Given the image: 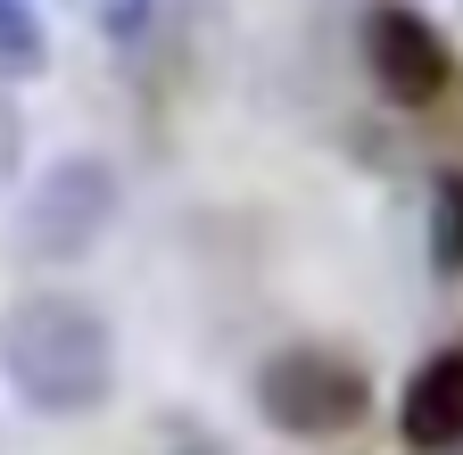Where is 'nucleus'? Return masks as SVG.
Wrapping results in <instances>:
<instances>
[{
	"label": "nucleus",
	"mask_w": 463,
	"mask_h": 455,
	"mask_svg": "<svg viewBox=\"0 0 463 455\" xmlns=\"http://www.w3.org/2000/svg\"><path fill=\"white\" fill-rule=\"evenodd\" d=\"M397 439L414 455H447L463 447V348H439L405 373L397 389Z\"/></svg>",
	"instance_id": "5"
},
{
	"label": "nucleus",
	"mask_w": 463,
	"mask_h": 455,
	"mask_svg": "<svg viewBox=\"0 0 463 455\" xmlns=\"http://www.w3.org/2000/svg\"><path fill=\"white\" fill-rule=\"evenodd\" d=\"M356 50H364V75L381 83V100H397V108H439L455 83V50L414 0H373Z\"/></svg>",
	"instance_id": "4"
},
{
	"label": "nucleus",
	"mask_w": 463,
	"mask_h": 455,
	"mask_svg": "<svg viewBox=\"0 0 463 455\" xmlns=\"http://www.w3.org/2000/svg\"><path fill=\"white\" fill-rule=\"evenodd\" d=\"M42 59H50V42H42L33 0H0V83H25V75H42Z\"/></svg>",
	"instance_id": "7"
},
{
	"label": "nucleus",
	"mask_w": 463,
	"mask_h": 455,
	"mask_svg": "<svg viewBox=\"0 0 463 455\" xmlns=\"http://www.w3.org/2000/svg\"><path fill=\"white\" fill-rule=\"evenodd\" d=\"M430 273L463 281V166H447L430 183Z\"/></svg>",
	"instance_id": "6"
},
{
	"label": "nucleus",
	"mask_w": 463,
	"mask_h": 455,
	"mask_svg": "<svg viewBox=\"0 0 463 455\" xmlns=\"http://www.w3.org/2000/svg\"><path fill=\"white\" fill-rule=\"evenodd\" d=\"M257 414L281 431V439H347L364 414H373V381L364 365H347L339 348H315V339H298V348H273L257 365Z\"/></svg>",
	"instance_id": "2"
},
{
	"label": "nucleus",
	"mask_w": 463,
	"mask_h": 455,
	"mask_svg": "<svg viewBox=\"0 0 463 455\" xmlns=\"http://www.w3.org/2000/svg\"><path fill=\"white\" fill-rule=\"evenodd\" d=\"M0 381L42 422H83L116 397V331L75 290H25L0 307Z\"/></svg>",
	"instance_id": "1"
},
{
	"label": "nucleus",
	"mask_w": 463,
	"mask_h": 455,
	"mask_svg": "<svg viewBox=\"0 0 463 455\" xmlns=\"http://www.w3.org/2000/svg\"><path fill=\"white\" fill-rule=\"evenodd\" d=\"M75 9H83V25H91V33L133 42V33H149V9H157V0H75Z\"/></svg>",
	"instance_id": "8"
},
{
	"label": "nucleus",
	"mask_w": 463,
	"mask_h": 455,
	"mask_svg": "<svg viewBox=\"0 0 463 455\" xmlns=\"http://www.w3.org/2000/svg\"><path fill=\"white\" fill-rule=\"evenodd\" d=\"M116 207H125V183H116L108 157L75 149V157L42 166L33 191H25V207H17V257H33V265H75V257H91L108 241Z\"/></svg>",
	"instance_id": "3"
},
{
	"label": "nucleus",
	"mask_w": 463,
	"mask_h": 455,
	"mask_svg": "<svg viewBox=\"0 0 463 455\" xmlns=\"http://www.w3.org/2000/svg\"><path fill=\"white\" fill-rule=\"evenodd\" d=\"M17 166H25V117H17V100H9V83H0V191L17 183Z\"/></svg>",
	"instance_id": "9"
}]
</instances>
